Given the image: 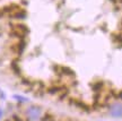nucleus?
<instances>
[{
  "label": "nucleus",
  "instance_id": "1",
  "mask_svg": "<svg viewBox=\"0 0 122 121\" xmlns=\"http://www.w3.org/2000/svg\"><path fill=\"white\" fill-rule=\"evenodd\" d=\"M42 109L37 105H30L25 110V114L30 121H39L42 118Z\"/></svg>",
  "mask_w": 122,
  "mask_h": 121
},
{
  "label": "nucleus",
  "instance_id": "2",
  "mask_svg": "<svg viewBox=\"0 0 122 121\" xmlns=\"http://www.w3.org/2000/svg\"><path fill=\"white\" fill-rule=\"evenodd\" d=\"M110 114H111L112 118H115V119L121 118L122 117V103L117 102V103L112 104L110 106Z\"/></svg>",
  "mask_w": 122,
  "mask_h": 121
},
{
  "label": "nucleus",
  "instance_id": "3",
  "mask_svg": "<svg viewBox=\"0 0 122 121\" xmlns=\"http://www.w3.org/2000/svg\"><path fill=\"white\" fill-rule=\"evenodd\" d=\"M60 74L61 75L69 76V77H74L75 76V73L70 68H68V67H60Z\"/></svg>",
  "mask_w": 122,
  "mask_h": 121
},
{
  "label": "nucleus",
  "instance_id": "4",
  "mask_svg": "<svg viewBox=\"0 0 122 121\" xmlns=\"http://www.w3.org/2000/svg\"><path fill=\"white\" fill-rule=\"evenodd\" d=\"M14 99L17 100L18 102H20V103H26V102H28V99H25V97L19 96V95H14Z\"/></svg>",
  "mask_w": 122,
  "mask_h": 121
},
{
  "label": "nucleus",
  "instance_id": "5",
  "mask_svg": "<svg viewBox=\"0 0 122 121\" xmlns=\"http://www.w3.org/2000/svg\"><path fill=\"white\" fill-rule=\"evenodd\" d=\"M102 88H103V82H97L95 85H94V91L98 92V91H101Z\"/></svg>",
  "mask_w": 122,
  "mask_h": 121
},
{
  "label": "nucleus",
  "instance_id": "6",
  "mask_svg": "<svg viewBox=\"0 0 122 121\" xmlns=\"http://www.w3.org/2000/svg\"><path fill=\"white\" fill-rule=\"evenodd\" d=\"M117 97H118V99H120V100H122V92H120V93H118V94H117Z\"/></svg>",
  "mask_w": 122,
  "mask_h": 121
},
{
  "label": "nucleus",
  "instance_id": "7",
  "mask_svg": "<svg viewBox=\"0 0 122 121\" xmlns=\"http://www.w3.org/2000/svg\"><path fill=\"white\" fill-rule=\"evenodd\" d=\"M2 114H4V111H2V109L0 108V119H1V117H2Z\"/></svg>",
  "mask_w": 122,
  "mask_h": 121
}]
</instances>
